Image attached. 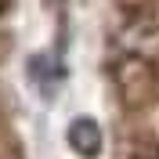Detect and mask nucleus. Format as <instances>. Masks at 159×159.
I'll use <instances>...</instances> for the list:
<instances>
[{"mask_svg":"<svg viewBox=\"0 0 159 159\" xmlns=\"http://www.w3.org/2000/svg\"><path fill=\"white\" fill-rule=\"evenodd\" d=\"M69 145L80 156H94V152L101 148V134H98V127H94L90 119H76L69 127Z\"/></svg>","mask_w":159,"mask_h":159,"instance_id":"f257e3e1","label":"nucleus"}]
</instances>
